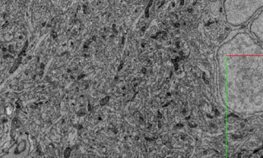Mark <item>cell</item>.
<instances>
[{
	"instance_id": "1",
	"label": "cell",
	"mask_w": 263,
	"mask_h": 158,
	"mask_svg": "<svg viewBox=\"0 0 263 158\" xmlns=\"http://www.w3.org/2000/svg\"><path fill=\"white\" fill-rule=\"evenodd\" d=\"M152 5V1H150L149 5H148V7H147V9H146L145 10V16L146 17H149V9L150 7H151V5Z\"/></svg>"
},
{
	"instance_id": "2",
	"label": "cell",
	"mask_w": 263,
	"mask_h": 158,
	"mask_svg": "<svg viewBox=\"0 0 263 158\" xmlns=\"http://www.w3.org/2000/svg\"><path fill=\"white\" fill-rule=\"evenodd\" d=\"M109 100H110V97H105V98H104V99L101 100V105H106V104L108 103V101H109Z\"/></svg>"
},
{
	"instance_id": "3",
	"label": "cell",
	"mask_w": 263,
	"mask_h": 158,
	"mask_svg": "<svg viewBox=\"0 0 263 158\" xmlns=\"http://www.w3.org/2000/svg\"><path fill=\"white\" fill-rule=\"evenodd\" d=\"M70 152H71V150H70V148H67V150L65 151V157L67 158L68 156H69L70 155Z\"/></svg>"
},
{
	"instance_id": "4",
	"label": "cell",
	"mask_w": 263,
	"mask_h": 158,
	"mask_svg": "<svg viewBox=\"0 0 263 158\" xmlns=\"http://www.w3.org/2000/svg\"><path fill=\"white\" fill-rule=\"evenodd\" d=\"M202 78H203V80H204L205 83H206V84H209L208 81L206 80V74H205V73H203V74H202Z\"/></svg>"
},
{
	"instance_id": "5",
	"label": "cell",
	"mask_w": 263,
	"mask_h": 158,
	"mask_svg": "<svg viewBox=\"0 0 263 158\" xmlns=\"http://www.w3.org/2000/svg\"><path fill=\"white\" fill-rule=\"evenodd\" d=\"M188 125H189V126L192 127V128H195V127L198 126V125H197V124H195V123H189Z\"/></svg>"
},
{
	"instance_id": "6",
	"label": "cell",
	"mask_w": 263,
	"mask_h": 158,
	"mask_svg": "<svg viewBox=\"0 0 263 158\" xmlns=\"http://www.w3.org/2000/svg\"><path fill=\"white\" fill-rule=\"evenodd\" d=\"M54 33H55V32H54ZM53 37H54V38H56V37H57V34H53Z\"/></svg>"
},
{
	"instance_id": "7",
	"label": "cell",
	"mask_w": 263,
	"mask_h": 158,
	"mask_svg": "<svg viewBox=\"0 0 263 158\" xmlns=\"http://www.w3.org/2000/svg\"><path fill=\"white\" fill-rule=\"evenodd\" d=\"M177 128H182V127H183V125H182V124H179V125H177Z\"/></svg>"
},
{
	"instance_id": "8",
	"label": "cell",
	"mask_w": 263,
	"mask_h": 158,
	"mask_svg": "<svg viewBox=\"0 0 263 158\" xmlns=\"http://www.w3.org/2000/svg\"><path fill=\"white\" fill-rule=\"evenodd\" d=\"M84 76H85L84 74H83V75H81V76L78 77V79H81V78H83V77H84Z\"/></svg>"
},
{
	"instance_id": "9",
	"label": "cell",
	"mask_w": 263,
	"mask_h": 158,
	"mask_svg": "<svg viewBox=\"0 0 263 158\" xmlns=\"http://www.w3.org/2000/svg\"><path fill=\"white\" fill-rule=\"evenodd\" d=\"M123 65H124V63H121V65H120V67H119V69H118V70H121V69H122L123 67Z\"/></svg>"
},
{
	"instance_id": "10",
	"label": "cell",
	"mask_w": 263,
	"mask_h": 158,
	"mask_svg": "<svg viewBox=\"0 0 263 158\" xmlns=\"http://www.w3.org/2000/svg\"><path fill=\"white\" fill-rule=\"evenodd\" d=\"M175 28H179V24H175Z\"/></svg>"
},
{
	"instance_id": "11",
	"label": "cell",
	"mask_w": 263,
	"mask_h": 158,
	"mask_svg": "<svg viewBox=\"0 0 263 158\" xmlns=\"http://www.w3.org/2000/svg\"><path fill=\"white\" fill-rule=\"evenodd\" d=\"M141 71H142L144 74H146V72H147V70H146L145 69H144V70H141Z\"/></svg>"
},
{
	"instance_id": "12",
	"label": "cell",
	"mask_w": 263,
	"mask_h": 158,
	"mask_svg": "<svg viewBox=\"0 0 263 158\" xmlns=\"http://www.w3.org/2000/svg\"><path fill=\"white\" fill-rule=\"evenodd\" d=\"M207 117H209V118L212 119L213 117L211 116H210V115H207Z\"/></svg>"
},
{
	"instance_id": "13",
	"label": "cell",
	"mask_w": 263,
	"mask_h": 158,
	"mask_svg": "<svg viewBox=\"0 0 263 158\" xmlns=\"http://www.w3.org/2000/svg\"><path fill=\"white\" fill-rule=\"evenodd\" d=\"M89 110H91V105H89Z\"/></svg>"
},
{
	"instance_id": "14",
	"label": "cell",
	"mask_w": 263,
	"mask_h": 158,
	"mask_svg": "<svg viewBox=\"0 0 263 158\" xmlns=\"http://www.w3.org/2000/svg\"><path fill=\"white\" fill-rule=\"evenodd\" d=\"M181 5H184V1H182L181 4H180Z\"/></svg>"
}]
</instances>
